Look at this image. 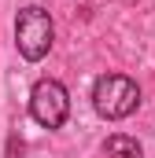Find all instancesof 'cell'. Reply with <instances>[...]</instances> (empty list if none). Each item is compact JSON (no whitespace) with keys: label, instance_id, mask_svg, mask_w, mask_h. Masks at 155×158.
Wrapping results in <instances>:
<instances>
[{"label":"cell","instance_id":"cell-1","mask_svg":"<svg viewBox=\"0 0 155 158\" xmlns=\"http://www.w3.org/2000/svg\"><path fill=\"white\" fill-rule=\"evenodd\" d=\"M137 103H140V88L126 74H104L92 85V107H96L100 118H107V121L129 118L137 110Z\"/></svg>","mask_w":155,"mask_h":158},{"label":"cell","instance_id":"cell-4","mask_svg":"<svg viewBox=\"0 0 155 158\" xmlns=\"http://www.w3.org/2000/svg\"><path fill=\"white\" fill-rule=\"evenodd\" d=\"M104 155H107V158H144V151H140V143H137L133 136L115 132V136L104 140Z\"/></svg>","mask_w":155,"mask_h":158},{"label":"cell","instance_id":"cell-2","mask_svg":"<svg viewBox=\"0 0 155 158\" xmlns=\"http://www.w3.org/2000/svg\"><path fill=\"white\" fill-rule=\"evenodd\" d=\"M52 37H55V26H52V15L44 7L30 4V7L19 11V19H15V44H19L26 63H41L48 55V48H52Z\"/></svg>","mask_w":155,"mask_h":158},{"label":"cell","instance_id":"cell-3","mask_svg":"<svg viewBox=\"0 0 155 158\" xmlns=\"http://www.w3.org/2000/svg\"><path fill=\"white\" fill-rule=\"evenodd\" d=\"M30 114L37 125L44 129H59L67 114H70V96H67V88L59 85V81L44 77L33 85V92H30Z\"/></svg>","mask_w":155,"mask_h":158}]
</instances>
